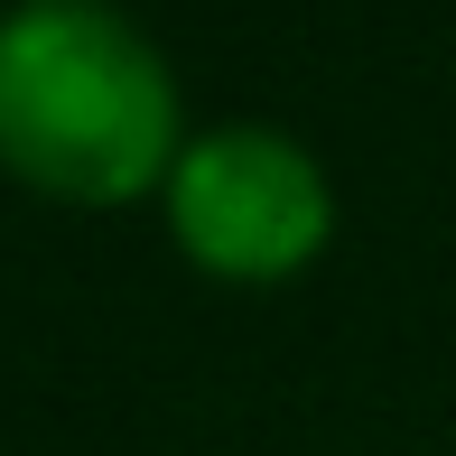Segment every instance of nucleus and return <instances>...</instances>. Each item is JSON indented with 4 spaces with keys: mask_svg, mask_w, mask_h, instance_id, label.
<instances>
[{
    "mask_svg": "<svg viewBox=\"0 0 456 456\" xmlns=\"http://www.w3.org/2000/svg\"><path fill=\"white\" fill-rule=\"evenodd\" d=\"M177 66L121 0L0 10V177L75 215L159 205L186 150Z\"/></svg>",
    "mask_w": 456,
    "mask_h": 456,
    "instance_id": "nucleus-1",
    "label": "nucleus"
},
{
    "mask_svg": "<svg viewBox=\"0 0 456 456\" xmlns=\"http://www.w3.org/2000/svg\"><path fill=\"white\" fill-rule=\"evenodd\" d=\"M177 261L215 289H289L336 242V177L280 121H196L159 186Z\"/></svg>",
    "mask_w": 456,
    "mask_h": 456,
    "instance_id": "nucleus-2",
    "label": "nucleus"
}]
</instances>
